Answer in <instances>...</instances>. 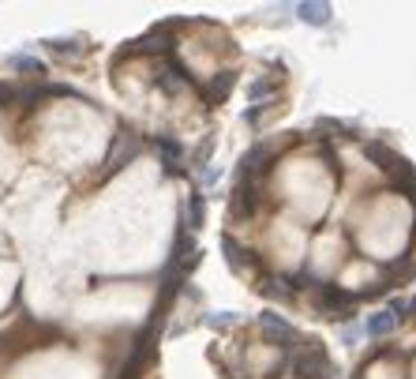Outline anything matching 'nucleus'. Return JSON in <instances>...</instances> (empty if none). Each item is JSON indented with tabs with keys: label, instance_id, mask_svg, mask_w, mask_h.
Instances as JSON below:
<instances>
[]
</instances>
